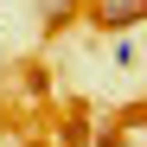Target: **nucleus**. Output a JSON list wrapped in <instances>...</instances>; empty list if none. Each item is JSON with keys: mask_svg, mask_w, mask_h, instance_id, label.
Returning <instances> with one entry per match:
<instances>
[{"mask_svg": "<svg viewBox=\"0 0 147 147\" xmlns=\"http://www.w3.org/2000/svg\"><path fill=\"white\" fill-rule=\"evenodd\" d=\"M38 13H45V26H64V19L77 13V0H38Z\"/></svg>", "mask_w": 147, "mask_h": 147, "instance_id": "f03ea898", "label": "nucleus"}, {"mask_svg": "<svg viewBox=\"0 0 147 147\" xmlns=\"http://www.w3.org/2000/svg\"><path fill=\"white\" fill-rule=\"evenodd\" d=\"M90 26L134 32V26H147V0H90Z\"/></svg>", "mask_w": 147, "mask_h": 147, "instance_id": "f257e3e1", "label": "nucleus"}]
</instances>
